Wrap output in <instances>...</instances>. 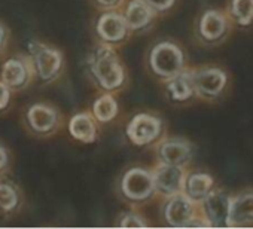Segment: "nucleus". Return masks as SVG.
Wrapping results in <instances>:
<instances>
[{"label": "nucleus", "instance_id": "nucleus-1", "mask_svg": "<svg viewBox=\"0 0 253 229\" xmlns=\"http://www.w3.org/2000/svg\"><path fill=\"white\" fill-rule=\"evenodd\" d=\"M151 64L154 72L160 76L173 77L183 67V54L176 45L164 42L154 48L151 55Z\"/></svg>", "mask_w": 253, "mask_h": 229}, {"label": "nucleus", "instance_id": "nucleus-11", "mask_svg": "<svg viewBox=\"0 0 253 229\" xmlns=\"http://www.w3.org/2000/svg\"><path fill=\"white\" fill-rule=\"evenodd\" d=\"M169 91H170L173 100H176V101L188 100L195 91L194 75H191L188 72H183V73L179 72L169 82Z\"/></svg>", "mask_w": 253, "mask_h": 229}, {"label": "nucleus", "instance_id": "nucleus-12", "mask_svg": "<svg viewBox=\"0 0 253 229\" xmlns=\"http://www.w3.org/2000/svg\"><path fill=\"white\" fill-rule=\"evenodd\" d=\"M213 186V177L206 173H194L186 180V193L191 199L203 201Z\"/></svg>", "mask_w": 253, "mask_h": 229}, {"label": "nucleus", "instance_id": "nucleus-25", "mask_svg": "<svg viewBox=\"0 0 253 229\" xmlns=\"http://www.w3.org/2000/svg\"><path fill=\"white\" fill-rule=\"evenodd\" d=\"M8 98H9V92H8V89H6V86L0 83V109L6 106Z\"/></svg>", "mask_w": 253, "mask_h": 229}, {"label": "nucleus", "instance_id": "nucleus-4", "mask_svg": "<svg viewBox=\"0 0 253 229\" xmlns=\"http://www.w3.org/2000/svg\"><path fill=\"white\" fill-rule=\"evenodd\" d=\"M124 193L133 199H145L154 191V177L140 168H134L126 173L122 183Z\"/></svg>", "mask_w": 253, "mask_h": 229}, {"label": "nucleus", "instance_id": "nucleus-5", "mask_svg": "<svg viewBox=\"0 0 253 229\" xmlns=\"http://www.w3.org/2000/svg\"><path fill=\"white\" fill-rule=\"evenodd\" d=\"M161 131V122L160 119L149 116V114H139L136 116L130 127H128V136L136 145H145L152 142Z\"/></svg>", "mask_w": 253, "mask_h": 229}, {"label": "nucleus", "instance_id": "nucleus-28", "mask_svg": "<svg viewBox=\"0 0 253 229\" xmlns=\"http://www.w3.org/2000/svg\"><path fill=\"white\" fill-rule=\"evenodd\" d=\"M3 36H5V32L2 27H0V46H2V43H3Z\"/></svg>", "mask_w": 253, "mask_h": 229}, {"label": "nucleus", "instance_id": "nucleus-8", "mask_svg": "<svg viewBox=\"0 0 253 229\" xmlns=\"http://www.w3.org/2000/svg\"><path fill=\"white\" fill-rule=\"evenodd\" d=\"M154 186L166 195L177 193L183 186V171L179 165L166 164L155 173Z\"/></svg>", "mask_w": 253, "mask_h": 229}, {"label": "nucleus", "instance_id": "nucleus-16", "mask_svg": "<svg viewBox=\"0 0 253 229\" xmlns=\"http://www.w3.org/2000/svg\"><path fill=\"white\" fill-rule=\"evenodd\" d=\"M29 121L36 131H49L55 124V112L46 106H33L29 112Z\"/></svg>", "mask_w": 253, "mask_h": 229}, {"label": "nucleus", "instance_id": "nucleus-26", "mask_svg": "<svg viewBox=\"0 0 253 229\" xmlns=\"http://www.w3.org/2000/svg\"><path fill=\"white\" fill-rule=\"evenodd\" d=\"M5 164H6V152L0 148V168H2Z\"/></svg>", "mask_w": 253, "mask_h": 229}, {"label": "nucleus", "instance_id": "nucleus-18", "mask_svg": "<svg viewBox=\"0 0 253 229\" xmlns=\"http://www.w3.org/2000/svg\"><path fill=\"white\" fill-rule=\"evenodd\" d=\"M126 24H128L131 29H140L143 26H146L152 17L151 14V9L143 3V2H139V0H136V2L130 3L128 9H126Z\"/></svg>", "mask_w": 253, "mask_h": 229}, {"label": "nucleus", "instance_id": "nucleus-23", "mask_svg": "<svg viewBox=\"0 0 253 229\" xmlns=\"http://www.w3.org/2000/svg\"><path fill=\"white\" fill-rule=\"evenodd\" d=\"M121 226L122 228H145L146 223L143 220H140L137 216L134 214H128V216H125L124 220L121 222Z\"/></svg>", "mask_w": 253, "mask_h": 229}, {"label": "nucleus", "instance_id": "nucleus-14", "mask_svg": "<svg viewBox=\"0 0 253 229\" xmlns=\"http://www.w3.org/2000/svg\"><path fill=\"white\" fill-rule=\"evenodd\" d=\"M98 33L106 40H119L125 35V23L116 14H106L98 21Z\"/></svg>", "mask_w": 253, "mask_h": 229}, {"label": "nucleus", "instance_id": "nucleus-19", "mask_svg": "<svg viewBox=\"0 0 253 229\" xmlns=\"http://www.w3.org/2000/svg\"><path fill=\"white\" fill-rule=\"evenodd\" d=\"M231 17L238 26H249L253 21V0H232Z\"/></svg>", "mask_w": 253, "mask_h": 229}, {"label": "nucleus", "instance_id": "nucleus-27", "mask_svg": "<svg viewBox=\"0 0 253 229\" xmlns=\"http://www.w3.org/2000/svg\"><path fill=\"white\" fill-rule=\"evenodd\" d=\"M100 3H103V5H115L118 0H98Z\"/></svg>", "mask_w": 253, "mask_h": 229}, {"label": "nucleus", "instance_id": "nucleus-3", "mask_svg": "<svg viewBox=\"0 0 253 229\" xmlns=\"http://www.w3.org/2000/svg\"><path fill=\"white\" fill-rule=\"evenodd\" d=\"M94 73L98 79V82L104 88H116L124 80V72L122 67L118 64L116 58L110 51H100L98 57L94 63Z\"/></svg>", "mask_w": 253, "mask_h": 229}, {"label": "nucleus", "instance_id": "nucleus-21", "mask_svg": "<svg viewBox=\"0 0 253 229\" xmlns=\"http://www.w3.org/2000/svg\"><path fill=\"white\" fill-rule=\"evenodd\" d=\"M94 113L98 121H109L115 116L116 113V103L110 95H103L101 98H98L94 104Z\"/></svg>", "mask_w": 253, "mask_h": 229}, {"label": "nucleus", "instance_id": "nucleus-9", "mask_svg": "<svg viewBox=\"0 0 253 229\" xmlns=\"http://www.w3.org/2000/svg\"><path fill=\"white\" fill-rule=\"evenodd\" d=\"M252 222H253V191H246L231 199L229 226H243Z\"/></svg>", "mask_w": 253, "mask_h": 229}, {"label": "nucleus", "instance_id": "nucleus-2", "mask_svg": "<svg viewBox=\"0 0 253 229\" xmlns=\"http://www.w3.org/2000/svg\"><path fill=\"white\" fill-rule=\"evenodd\" d=\"M231 196L223 191H210L204 201V213L210 226L231 228L229 226V208Z\"/></svg>", "mask_w": 253, "mask_h": 229}, {"label": "nucleus", "instance_id": "nucleus-24", "mask_svg": "<svg viewBox=\"0 0 253 229\" xmlns=\"http://www.w3.org/2000/svg\"><path fill=\"white\" fill-rule=\"evenodd\" d=\"M146 2H148L151 6H154L155 9L164 11V9H169V8L173 5L174 0H146Z\"/></svg>", "mask_w": 253, "mask_h": 229}, {"label": "nucleus", "instance_id": "nucleus-20", "mask_svg": "<svg viewBox=\"0 0 253 229\" xmlns=\"http://www.w3.org/2000/svg\"><path fill=\"white\" fill-rule=\"evenodd\" d=\"M3 80L11 86H18L26 80V69L17 60H9L3 66Z\"/></svg>", "mask_w": 253, "mask_h": 229}, {"label": "nucleus", "instance_id": "nucleus-7", "mask_svg": "<svg viewBox=\"0 0 253 229\" xmlns=\"http://www.w3.org/2000/svg\"><path fill=\"white\" fill-rule=\"evenodd\" d=\"M195 89L207 97L219 95L226 85V75L220 69H206L194 75Z\"/></svg>", "mask_w": 253, "mask_h": 229}, {"label": "nucleus", "instance_id": "nucleus-13", "mask_svg": "<svg viewBox=\"0 0 253 229\" xmlns=\"http://www.w3.org/2000/svg\"><path fill=\"white\" fill-rule=\"evenodd\" d=\"M161 158L166 164L170 165H182L185 164L191 156V148L189 145L183 142H167L161 146Z\"/></svg>", "mask_w": 253, "mask_h": 229}, {"label": "nucleus", "instance_id": "nucleus-22", "mask_svg": "<svg viewBox=\"0 0 253 229\" xmlns=\"http://www.w3.org/2000/svg\"><path fill=\"white\" fill-rule=\"evenodd\" d=\"M17 204V193L8 185H0V207L5 210L14 208Z\"/></svg>", "mask_w": 253, "mask_h": 229}, {"label": "nucleus", "instance_id": "nucleus-10", "mask_svg": "<svg viewBox=\"0 0 253 229\" xmlns=\"http://www.w3.org/2000/svg\"><path fill=\"white\" fill-rule=\"evenodd\" d=\"M226 18L217 11H207L200 21V33L206 40L214 42L226 33Z\"/></svg>", "mask_w": 253, "mask_h": 229}, {"label": "nucleus", "instance_id": "nucleus-6", "mask_svg": "<svg viewBox=\"0 0 253 229\" xmlns=\"http://www.w3.org/2000/svg\"><path fill=\"white\" fill-rule=\"evenodd\" d=\"M194 217V205L188 195H176L167 202L166 220L174 228H185Z\"/></svg>", "mask_w": 253, "mask_h": 229}, {"label": "nucleus", "instance_id": "nucleus-17", "mask_svg": "<svg viewBox=\"0 0 253 229\" xmlns=\"http://www.w3.org/2000/svg\"><path fill=\"white\" fill-rule=\"evenodd\" d=\"M70 133L82 142H92L95 139V127L88 114H76L70 122Z\"/></svg>", "mask_w": 253, "mask_h": 229}, {"label": "nucleus", "instance_id": "nucleus-15", "mask_svg": "<svg viewBox=\"0 0 253 229\" xmlns=\"http://www.w3.org/2000/svg\"><path fill=\"white\" fill-rule=\"evenodd\" d=\"M60 64H61V57L54 49L45 48V49H41L36 55V66H38L39 75L43 79L52 77L58 72Z\"/></svg>", "mask_w": 253, "mask_h": 229}]
</instances>
